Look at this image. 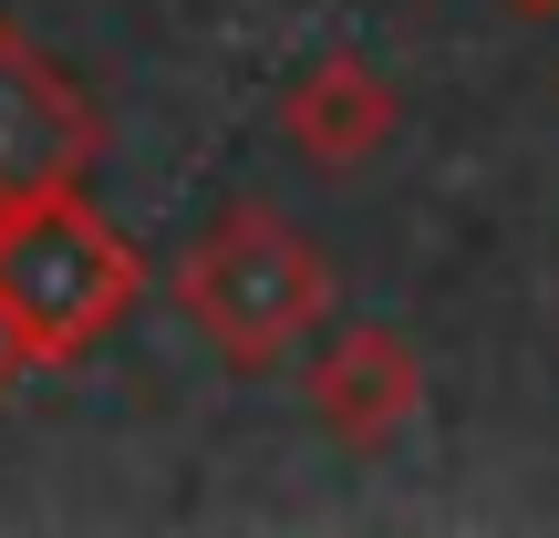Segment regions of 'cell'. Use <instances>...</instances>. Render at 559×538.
<instances>
[{
    "label": "cell",
    "mask_w": 559,
    "mask_h": 538,
    "mask_svg": "<svg viewBox=\"0 0 559 538\" xmlns=\"http://www.w3.org/2000/svg\"><path fill=\"white\" fill-rule=\"evenodd\" d=\"M166 290H177L187 332H198L228 373H280V362L332 321V300H342L332 290V260H321L280 207H260V198L228 207V218L177 260Z\"/></svg>",
    "instance_id": "1"
},
{
    "label": "cell",
    "mask_w": 559,
    "mask_h": 538,
    "mask_svg": "<svg viewBox=\"0 0 559 538\" xmlns=\"http://www.w3.org/2000/svg\"><path fill=\"white\" fill-rule=\"evenodd\" d=\"M145 300V249L104 218L83 187L0 207V311L21 321L32 362H83L94 342H115V321Z\"/></svg>",
    "instance_id": "2"
},
{
    "label": "cell",
    "mask_w": 559,
    "mask_h": 538,
    "mask_svg": "<svg viewBox=\"0 0 559 538\" xmlns=\"http://www.w3.org/2000/svg\"><path fill=\"white\" fill-rule=\"evenodd\" d=\"M104 156V115L21 21H0V207L83 187Z\"/></svg>",
    "instance_id": "3"
},
{
    "label": "cell",
    "mask_w": 559,
    "mask_h": 538,
    "mask_svg": "<svg viewBox=\"0 0 559 538\" xmlns=\"http://www.w3.org/2000/svg\"><path fill=\"white\" fill-rule=\"evenodd\" d=\"M300 394H311V425L342 445V456H383V445L425 415V352L394 332V321H342L332 311L311 332Z\"/></svg>",
    "instance_id": "4"
},
{
    "label": "cell",
    "mask_w": 559,
    "mask_h": 538,
    "mask_svg": "<svg viewBox=\"0 0 559 538\" xmlns=\"http://www.w3.org/2000/svg\"><path fill=\"white\" fill-rule=\"evenodd\" d=\"M394 124H404V104H394V83H383L362 52H311L290 83H280V135H290V156L321 166V177L373 166L383 145H394Z\"/></svg>",
    "instance_id": "5"
},
{
    "label": "cell",
    "mask_w": 559,
    "mask_h": 538,
    "mask_svg": "<svg viewBox=\"0 0 559 538\" xmlns=\"http://www.w3.org/2000/svg\"><path fill=\"white\" fill-rule=\"evenodd\" d=\"M32 373H41V362H32V342H21V321L0 311V404H11V394H21Z\"/></svg>",
    "instance_id": "6"
},
{
    "label": "cell",
    "mask_w": 559,
    "mask_h": 538,
    "mask_svg": "<svg viewBox=\"0 0 559 538\" xmlns=\"http://www.w3.org/2000/svg\"><path fill=\"white\" fill-rule=\"evenodd\" d=\"M498 11H519V21H559V0H498Z\"/></svg>",
    "instance_id": "7"
}]
</instances>
